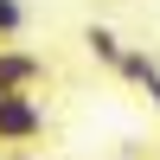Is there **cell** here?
<instances>
[{"instance_id":"obj_1","label":"cell","mask_w":160,"mask_h":160,"mask_svg":"<svg viewBox=\"0 0 160 160\" xmlns=\"http://www.w3.org/2000/svg\"><path fill=\"white\" fill-rule=\"evenodd\" d=\"M45 128H51V115L32 90H0V148H32Z\"/></svg>"},{"instance_id":"obj_2","label":"cell","mask_w":160,"mask_h":160,"mask_svg":"<svg viewBox=\"0 0 160 160\" xmlns=\"http://www.w3.org/2000/svg\"><path fill=\"white\" fill-rule=\"evenodd\" d=\"M51 83V64L38 51H19L13 38H0V90H38Z\"/></svg>"},{"instance_id":"obj_3","label":"cell","mask_w":160,"mask_h":160,"mask_svg":"<svg viewBox=\"0 0 160 160\" xmlns=\"http://www.w3.org/2000/svg\"><path fill=\"white\" fill-rule=\"evenodd\" d=\"M115 77L141 83V90H148V102L160 109V58H154V51H141V45H122V58H115Z\"/></svg>"},{"instance_id":"obj_4","label":"cell","mask_w":160,"mask_h":160,"mask_svg":"<svg viewBox=\"0 0 160 160\" xmlns=\"http://www.w3.org/2000/svg\"><path fill=\"white\" fill-rule=\"evenodd\" d=\"M83 45H90V58H96V64H109V71H115V58H122V38H115L109 26H90V32H83Z\"/></svg>"},{"instance_id":"obj_5","label":"cell","mask_w":160,"mask_h":160,"mask_svg":"<svg viewBox=\"0 0 160 160\" xmlns=\"http://www.w3.org/2000/svg\"><path fill=\"white\" fill-rule=\"evenodd\" d=\"M26 32V0H0V38H19Z\"/></svg>"},{"instance_id":"obj_6","label":"cell","mask_w":160,"mask_h":160,"mask_svg":"<svg viewBox=\"0 0 160 160\" xmlns=\"http://www.w3.org/2000/svg\"><path fill=\"white\" fill-rule=\"evenodd\" d=\"M0 160H32V154H26V148H7V154H0Z\"/></svg>"}]
</instances>
